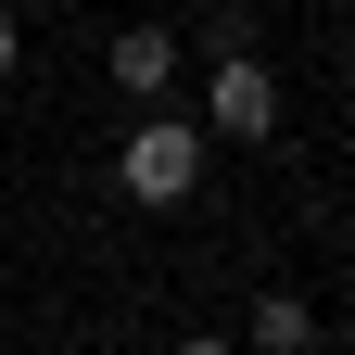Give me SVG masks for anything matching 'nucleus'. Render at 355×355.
<instances>
[{
  "mask_svg": "<svg viewBox=\"0 0 355 355\" xmlns=\"http://www.w3.org/2000/svg\"><path fill=\"white\" fill-rule=\"evenodd\" d=\"M203 153H216V140H203V114H165V102H153V114L114 140V191L165 216V203H191V191H203Z\"/></svg>",
  "mask_w": 355,
  "mask_h": 355,
  "instance_id": "f257e3e1",
  "label": "nucleus"
},
{
  "mask_svg": "<svg viewBox=\"0 0 355 355\" xmlns=\"http://www.w3.org/2000/svg\"><path fill=\"white\" fill-rule=\"evenodd\" d=\"M178 355H241V343H178Z\"/></svg>",
  "mask_w": 355,
  "mask_h": 355,
  "instance_id": "423d86ee",
  "label": "nucleus"
},
{
  "mask_svg": "<svg viewBox=\"0 0 355 355\" xmlns=\"http://www.w3.org/2000/svg\"><path fill=\"white\" fill-rule=\"evenodd\" d=\"M114 89H127V102H165V89H178V38L165 26H127L114 38Z\"/></svg>",
  "mask_w": 355,
  "mask_h": 355,
  "instance_id": "7ed1b4c3",
  "label": "nucleus"
},
{
  "mask_svg": "<svg viewBox=\"0 0 355 355\" xmlns=\"http://www.w3.org/2000/svg\"><path fill=\"white\" fill-rule=\"evenodd\" d=\"M279 127V76L254 51H216V89H203V140H266Z\"/></svg>",
  "mask_w": 355,
  "mask_h": 355,
  "instance_id": "f03ea898",
  "label": "nucleus"
},
{
  "mask_svg": "<svg viewBox=\"0 0 355 355\" xmlns=\"http://www.w3.org/2000/svg\"><path fill=\"white\" fill-rule=\"evenodd\" d=\"M26 64V26H13V0H0V76H13Z\"/></svg>",
  "mask_w": 355,
  "mask_h": 355,
  "instance_id": "39448f33",
  "label": "nucleus"
},
{
  "mask_svg": "<svg viewBox=\"0 0 355 355\" xmlns=\"http://www.w3.org/2000/svg\"><path fill=\"white\" fill-rule=\"evenodd\" d=\"M254 355H318V304H304V292H266L254 304Z\"/></svg>",
  "mask_w": 355,
  "mask_h": 355,
  "instance_id": "20e7f679",
  "label": "nucleus"
}]
</instances>
